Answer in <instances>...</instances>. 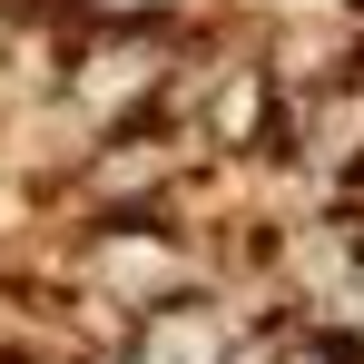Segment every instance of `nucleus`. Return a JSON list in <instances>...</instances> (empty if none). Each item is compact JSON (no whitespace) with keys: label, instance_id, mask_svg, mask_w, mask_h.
Wrapping results in <instances>:
<instances>
[{"label":"nucleus","instance_id":"2","mask_svg":"<svg viewBox=\"0 0 364 364\" xmlns=\"http://www.w3.org/2000/svg\"><path fill=\"white\" fill-rule=\"evenodd\" d=\"M266 364H364L355 335H296V345H266Z\"/></svg>","mask_w":364,"mask_h":364},{"label":"nucleus","instance_id":"1","mask_svg":"<svg viewBox=\"0 0 364 364\" xmlns=\"http://www.w3.org/2000/svg\"><path fill=\"white\" fill-rule=\"evenodd\" d=\"M266 109H276V79H266V69H227V79L207 89V138H217V148H256V138H266Z\"/></svg>","mask_w":364,"mask_h":364}]
</instances>
